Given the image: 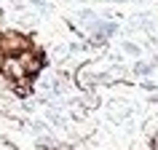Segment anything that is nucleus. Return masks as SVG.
Instances as JSON below:
<instances>
[{
  "instance_id": "f257e3e1",
  "label": "nucleus",
  "mask_w": 158,
  "mask_h": 150,
  "mask_svg": "<svg viewBox=\"0 0 158 150\" xmlns=\"http://www.w3.org/2000/svg\"><path fill=\"white\" fill-rule=\"evenodd\" d=\"M150 70V65H137V75H145Z\"/></svg>"
},
{
  "instance_id": "f03ea898",
  "label": "nucleus",
  "mask_w": 158,
  "mask_h": 150,
  "mask_svg": "<svg viewBox=\"0 0 158 150\" xmlns=\"http://www.w3.org/2000/svg\"><path fill=\"white\" fill-rule=\"evenodd\" d=\"M123 48H126V51H129V54H139V48H137V46H131V43H126Z\"/></svg>"
}]
</instances>
